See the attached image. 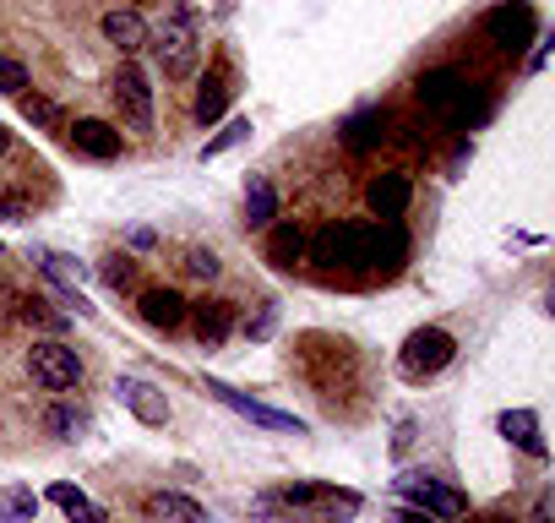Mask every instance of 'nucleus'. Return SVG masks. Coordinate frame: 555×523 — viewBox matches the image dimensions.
<instances>
[{
	"instance_id": "nucleus-4",
	"label": "nucleus",
	"mask_w": 555,
	"mask_h": 523,
	"mask_svg": "<svg viewBox=\"0 0 555 523\" xmlns=\"http://www.w3.org/2000/svg\"><path fill=\"white\" fill-rule=\"evenodd\" d=\"M28 377H34L44 393H72V387L82 382V360H77L72 344H61V339H39V344L28 349Z\"/></svg>"
},
{
	"instance_id": "nucleus-18",
	"label": "nucleus",
	"mask_w": 555,
	"mask_h": 523,
	"mask_svg": "<svg viewBox=\"0 0 555 523\" xmlns=\"http://www.w3.org/2000/svg\"><path fill=\"white\" fill-rule=\"evenodd\" d=\"M223 110H229V77H223V72H212V77L196 88V104H191V115H196V126H212Z\"/></svg>"
},
{
	"instance_id": "nucleus-8",
	"label": "nucleus",
	"mask_w": 555,
	"mask_h": 523,
	"mask_svg": "<svg viewBox=\"0 0 555 523\" xmlns=\"http://www.w3.org/2000/svg\"><path fill=\"white\" fill-rule=\"evenodd\" d=\"M115 398H120L142 425H164V420H169V398H164V387H153V382H142V377H120V382H115Z\"/></svg>"
},
{
	"instance_id": "nucleus-32",
	"label": "nucleus",
	"mask_w": 555,
	"mask_h": 523,
	"mask_svg": "<svg viewBox=\"0 0 555 523\" xmlns=\"http://www.w3.org/2000/svg\"><path fill=\"white\" fill-rule=\"evenodd\" d=\"M7 153H12V131H7V126H0V158H7Z\"/></svg>"
},
{
	"instance_id": "nucleus-5",
	"label": "nucleus",
	"mask_w": 555,
	"mask_h": 523,
	"mask_svg": "<svg viewBox=\"0 0 555 523\" xmlns=\"http://www.w3.org/2000/svg\"><path fill=\"white\" fill-rule=\"evenodd\" d=\"M398 496H403L409 507H420L425 518H468L463 490L441 485L436 474H398Z\"/></svg>"
},
{
	"instance_id": "nucleus-9",
	"label": "nucleus",
	"mask_w": 555,
	"mask_h": 523,
	"mask_svg": "<svg viewBox=\"0 0 555 523\" xmlns=\"http://www.w3.org/2000/svg\"><path fill=\"white\" fill-rule=\"evenodd\" d=\"M66 142L88 158H120V131L109 120H77V126H66Z\"/></svg>"
},
{
	"instance_id": "nucleus-12",
	"label": "nucleus",
	"mask_w": 555,
	"mask_h": 523,
	"mask_svg": "<svg viewBox=\"0 0 555 523\" xmlns=\"http://www.w3.org/2000/svg\"><path fill=\"white\" fill-rule=\"evenodd\" d=\"M142 518L147 523H207V512L191 496H180V490H153L142 501Z\"/></svg>"
},
{
	"instance_id": "nucleus-16",
	"label": "nucleus",
	"mask_w": 555,
	"mask_h": 523,
	"mask_svg": "<svg viewBox=\"0 0 555 523\" xmlns=\"http://www.w3.org/2000/svg\"><path fill=\"white\" fill-rule=\"evenodd\" d=\"M50 501H55V507H61L72 523H109V518H104V507H99L88 490L66 485V480H55V485H50Z\"/></svg>"
},
{
	"instance_id": "nucleus-10",
	"label": "nucleus",
	"mask_w": 555,
	"mask_h": 523,
	"mask_svg": "<svg viewBox=\"0 0 555 523\" xmlns=\"http://www.w3.org/2000/svg\"><path fill=\"white\" fill-rule=\"evenodd\" d=\"M185 317H191L202 349H218V344L234 333V306H229V301H202V306H191Z\"/></svg>"
},
{
	"instance_id": "nucleus-33",
	"label": "nucleus",
	"mask_w": 555,
	"mask_h": 523,
	"mask_svg": "<svg viewBox=\"0 0 555 523\" xmlns=\"http://www.w3.org/2000/svg\"><path fill=\"white\" fill-rule=\"evenodd\" d=\"M463 523H506V518H463Z\"/></svg>"
},
{
	"instance_id": "nucleus-2",
	"label": "nucleus",
	"mask_w": 555,
	"mask_h": 523,
	"mask_svg": "<svg viewBox=\"0 0 555 523\" xmlns=\"http://www.w3.org/2000/svg\"><path fill=\"white\" fill-rule=\"evenodd\" d=\"M147 50H153V61H158V72H164V77L185 82V77L196 72V61H202L196 12H191V7H175V12L164 17V28H158V34H147Z\"/></svg>"
},
{
	"instance_id": "nucleus-13",
	"label": "nucleus",
	"mask_w": 555,
	"mask_h": 523,
	"mask_svg": "<svg viewBox=\"0 0 555 523\" xmlns=\"http://www.w3.org/2000/svg\"><path fill=\"white\" fill-rule=\"evenodd\" d=\"M147 23H142V12H104V39L115 44V50H126V55H137V50H147Z\"/></svg>"
},
{
	"instance_id": "nucleus-27",
	"label": "nucleus",
	"mask_w": 555,
	"mask_h": 523,
	"mask_svg": "<svg viewBox=\"0 0 555 523\" xmlns=\"http://www.w3.org/2000/svg\"><path fill=\"white\" fill-rule=\"evenodd\" d=\"M0 93H28V72H23V61H12V55H0Z\"/></svg>"
},
{
	"instance_id": "nucleus-29",
	"label": "nucleus",
	"mask_w": 555,
	"mask_h": 523,
	"mask_svg": "<svg viewBox=\"0 0 555 523\" xmlns=\"http://www.w3.org/2000/svg\"><path fill=\"white\" fill-rule=\"evenodd\" d=\"M185 268H191L196 279H218V256H212V251H191Z\"/></svg>"
},
{
	"instance_id": "nucleus-23",
	"label": "nucleus",
	"mask_w": 555,
	"mask_h": 523,
	"mask_svg": "<svg viewBox=\"0 0 555 523\" xmlns=\"http://www.w3.org/2000/svg\"><path fill=\"white\" fill-rule=\"evenodd\" d=\"M44 431H50L55 442H82V431H88V420H82L77 409H66V404H55V409L44 414Z\"/></svg>"
},
{
	"instance_id": "nucleus-19",
	"label": "nucleus",
	"mask_w": 555,
	"mask_h": 523,
	"mask_svg": "<svg viewBox=\"0 0 555 523\" xmlns=\"http://www.w3.org/2000/svg\"><path fill=\"white\" fill-rule=\"evenodd\" d=\"M485 28L512 50L522 34H533V12H528V7H501V12H490V17H485Z\"/></svg>"
},
{
	"instance_id": "nucleus-31",
	"label": "nucleus",
	"mask_w": 555,
	"mask_h": 523,
	"mask_svg": "<svg viewBox=\"0 0 555 523\" xmlns=\"http://www.w3.org/2000/svg\"><path fill=\"white\" fill-rule=\"evenodd\" d=\"M392 523H436V518H425L420 507H398V518H392Z\"/></svg>"
},
{
	"instance_id": "nucleus-17",
	"label": "nucleus",
	"mask_w": 555,
	"mask_h": 523,
	"mask_svg": "<svg viewBox=\"0 0 555 523\" xmlns=\"http://www.w3.org/2000/svg\"><path fill=\"white\" fill-rule=\"evenodd\" d=\"M300 251H306V234H300V224H272V234H267V262L272 268H295L300 262Z\"/></svg>"
},
{
	"instance_id": "nucleus-25",
	"label": "nucleus",
	"mask_w": 555,
	"mask_h": 523,
	"mask_svg": "<svg viewBox=\"0 0 555 523\" xmlns=\"http://www.w3.org/2000/svg\"><path fill=\"white\" fill-rule=\"evenodd\" d=\"M245 137H250V120H229V126H223V131H218V137H212V142L202 148V158H218V153H229V148H240Z\"/></svg>"
},
{
	"instance_id": "nucleus-15",
	"label": "nucleus",
	"mask_w": 555,
	"mask_h": 523,
	"mask_svg": "<svg viewBox=\"0 0 555 523\" xmlns=\"http://www.w3.org/2000/svg\"><path fill=\"white\" fill-rule=\"evenodd\" d=\"M365 207H371L376 218H398V213L409 207V175H382V180H371Z\"/></svg>"
},
{
	"instance_id": "nucleus-21",
	"label": "nucleus",
	"mask_w": 555,
	"mask_h": 523,
	"mask_svg": "<svg viewBox=\"0 0 555 523\" xmlns=\"http://www.w3.org/2000/svg\"><path fill=\"white\" fill-rule=\"evenodd\" d=\"M39 268H44V279H55L61 290H77L82 279H88V268L77 256H66V251H39Z\"/></svg>"
},
{
	"instance_id": "nucleus-11",
	"label": "nucleus",
	"mask_w": 555,
	"mask_h": 523,
	"mask_svg": "<svg viewBox=\"0 0 555 523\" xmlns=\"http://www.w3.org/2000/svg\"><path fill=\"white\" fill-rule=\"evenodd\" d=\"M137 311H142V322H147V328H158V333H175V328L185 322V311H191V306H185L175 290H142Z\"/></svg>"
},
{
	"instance_id": "nucleus-24",
	"label": "nucleus",
	"mask_w": 555,
	"mask_h": 523,
	"mask_svg": "<svg viewBox=\"0 0 555 523\" xmlns=\"http://www.w3.org/2000/svg\"><path fill=\"white\" fill-rule=\"evenodd\" d=\"M376 126H382V115H354V120H349V126H344V142H349V148H354V153H365V148H371V142H376V137H382V131H376Z\"/></svg>"
},
{
	"instance_id": "nucleus-6",
	"label": "nucleus",
	"mask_w": 555,
	"mask_h": 523,
	"mask_svg": "<svg viewBox=\"0 0 555 523\" xmlns=\"http://www.w3.org/2000/svg\"><path fill=\"white\" fill-rule=\"evenodd\" d=\"M115 110L131 131H153V88H147V72L131 61L115 72Z\"/></svg>"
},
{
	"instance_id": "nucleus-3",
	"label": "nucleus",
	"mask_w": 555,
	"mask_h": 523,
	"mask_svg": "<svg viewBox=\"0 0 555 523\" xmlns=\"http://www.w3.org/2000/svg\"><path fill=\"white\" fill-rule=\"evenodd\" d=\"M452 355H457V344H452L447 328H420V333H409V344L398 355V371L409 382H430V377H441L452 366Z\"/></svg>"
},
{
	"instance_id": "nucleus-7",
	"label": "nucleus",
	"mask_w": 555,
	"mask_h": 523,
	"mask_svg": "<svg viewBox=\"0 0 555 523\" xmlns=\"http://www.w3.org/2000/svg\"><path fill=\"white\" fill-rule=\"evenodd\" d=\"M207 393H212V398H218L223 409L245 414L250 425H267V431H289V436H306V420H295V414H284V409H272V404H256V398L234 393L229 382H207Z\"/></svg>"
},
{
	"instance_id": "nucleus-30",
	"label": "nucleus",
	"mask_w": 555,
	"mask_h": 523,
	"mask_svg": "<svg viewBox=\"0 0 555 523\" xmlns=\"http://www.w3.org/2000/svg\"><path fill=\"white\" fill-rule=\"evenodd\" d=\"M245 333L267 339V333H272V306H261V311H256V322H245Z\"/></svg>"
},
{
	"instance_id": "nucleus-1",
	"label": "nucleus",
	"mask_w": 555,
	"mask_h": 523,
	"mask_svg": "<svg viewBox=\"0 0 555 523\" xmlns=\"http://www.w3.org/2000/svg\"><path fill=\"white\" fill-rule=\"evenodd\" d=\"M250 507L267 512V518H295V523H349L360 512V496L322 485V480H300V485H284L272 496H256Z\"/></svg>"
},
{
	"instance_id": "nucleus-20",
	"label": "nucleus",
	"mask_w": 555,
	"mask_h": 523,
	"mask_svg": "<svg viewBox=\"0 0 555 523\" xmlns=\"http://www.w3.org/2000/svg\"><path fill=\"white\" fill-rule=\"evenodd\" d=\"M39 518V496L28 485H0V523H34Z\"/></svg>"
},
{
	"instance_id": "nucleus-14",
	"label": "nucleus",
	"mask_w": 555,
	"mask_h": 523,
	"mask_svg": "<svg viewBox=\"0 0 555 523\" xmlns=\"http://www.w3.org/2000/svg\"><path fill=\"white\" fill-rule=\"evenodd\" d=\"M495 425H501V436H506L512 447H522L528 458H544V436H539V414H533V409H506Z\"/></svg>"
},
{
	"instance_id": "nucleus-26",
	"label": "nucleus",
	"mask_w": 555,
	"mask_h": 523,
	"mask_svg": "<svg viewBox=\"0 0 555 523\" xmlns=\"http://www.w3.org/2000/svg\"><path fill=\"white\" fill-rule=\"evenodd\" d=\"M17 104H23V115H28L34 126H61V110H55L50 99H39V93H23Z\"/></svg>"
},
{
	"instance_id": "nucleus-22",
	"label": "nucleus",
	"mask_w": 555,
	"mask_h": 523,
	"mask_svg": "<svg viewBox=\"0 0 555 523\" xmlns=\"http://www.w3.org/2000/svg\"><path fill=\"white\" fill-rule=\"evenodd\" d=\"M272 218H278V191H272L267 180H250V186H245V224L261 229V224H272Z\"/></svg>"
},
{
	"instance_id": "nucleus-28",
	"label": "nucleus",
	"mask_w": 555,
	"mask_h": 523,
	"mask_svg": "<svg viewBox=\"0 0 555 523\" xmlns=\"http://www.w3.org/2000/svg\"><path fill=\"white\" fill-rule=\"evenodd\" d=\"M99 273H104V284H109V290H126V284H131V262H126V256H109Z\"/></svg>"
}]
</instances>
